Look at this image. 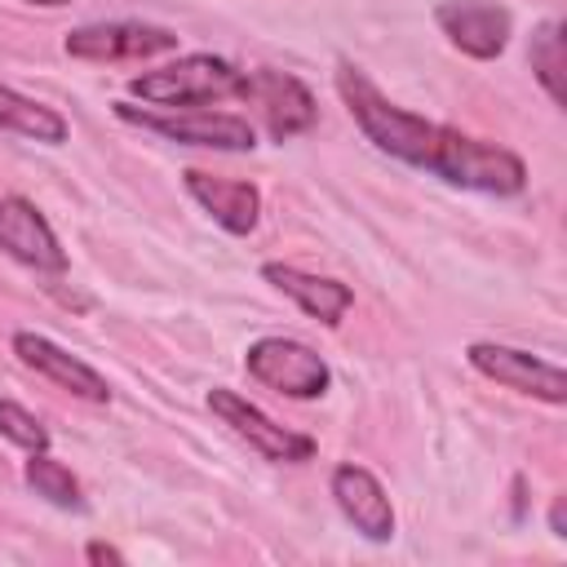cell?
I'll return each mask as SVG.
<instances>
[{
  "label": "cell",
  "mask_w": 567,
  "mask_h": 567,
  "mask_svg": "<svg viewBox=\"0 0 567 567\" xmlns=\"http://www.w3.org/2000/svg\"><path fill=\"white\" fill-rule=\"evenodd\" d=\"M549 532L567 536V501L563 496H554V505H549Z\"/></svg>",
  "instance_id": "cell-20"
},
{
  "label": "cell",
  "mask_w": 567,
  "mask_h": 567,
  "mask_svg": "<svg viewBox=\"0 0 567 567\" xmlns=\"http://www.w3.org/2000/svg\"><path fill=\"white\" fill-rule=\"evenodd\" d=\"M434 22H439V31L465 58H478V62L501 58L505 44H509V35H514V18L496 0H443L434 9Z\"/></svg>",
  "instance_id": "cell-10"
},
{
  "label": "cell",
  "mask_w": 567,
  "mask_h": 567,
  "mask_svg": "<svg viewBox=\"0 0 567 567\" xmlns=\"http://www.w3.org/2000/svg\"><path fill=\"white\" fill-rule=\"evenodd\" d=\"M115 115L133 128H146L164 142L177 146H204V151H226L244 155L257 146V128L248 115L217 111V106H137V102H115Z\"/></svg>",
  "instance_id": "cell-2"
},
{
  "label": "cell",
  "mask_w": 567,
  "mask_h": 567,
  "mask_svg": "<svg viewBox=\"0 0 567 567\" xmlns=\"http://www.w3.org/2000/svg\"><path fill=\"white\" fill-rule=\"evenodd\" d=\"M235 97H239L244 106H252V120H257L252 128H261L270 142H292V137L310 133L315 120H319L315 93H310L297 75L275 71V66L244 71Z\"/></svg>",
  "instance_id": "cell-4"
},
{
  "label": "cell",
  "mask_w": 567,
  "mask_h": 567,
  "mask_svg": "<svg viewBox=\"0 0 567 567\" xmlns=\"http://www.w3.org/2000/svg\"><path fill=\"white\" fill-rule=\"evenodd\" d=\"M84 563H93V567H124V554L115 549V545H106V540H89L84 545Z\"/></svg>",
  "instance_id": "cell-19"
},
{
  "label": "cell",
  "mask_w": 567,
  "mask_h": 567,
  "mask_svg": "<svg viewBox=\"0 0 567 567\" xmlns=\"http://www.w3.org/2000/svg\"><path fill=\"white\" fill-rule=\"evenodd\" d=\"M27 4H44V9H62V4H71V0H27Z\"/></svg>",
  "instance_id": "cell-21"
},
{
  "label": "cell",
  "mask_w": 567,
  "mask_h": 567,
  "mask_svg": "<svg viewBox=\"0 0 567 567\" xmlns=\"http://www.w3.org/2000/svg\"><path fill=\"white\" fill-rule=\"evenodd\" d=\"M22 478H27V483H31V492H35V496H44L49 505H58V509H84L80 478H75L58 456H49V447L27 456Z\"/></svg>",
  "instance_id": "cell-17"
},
{
  "label": "cell",
  "mask_w": 567,
  "mask_h": 567,
  "mask_svg": "<svg viewBox=\"0 0 567 567\" xmlns=\"http://www.w3.org/2000/svg\"><path fill=\"white\" fill-rule=\"evenodd\" d=\"M13 354H18L31 372H40L44 381H53L58 390H66V394H75V399H84V403H111L106 377H102L93 363H84L80 354H71V350H62L58 341H49L44 332H13Z\"/></svg>",
  "instance_id": "cell-12"
},
{
  "label": "cell",
  "mask_w": 567,
  "mask_h": 567,
  "mask_svg": "<svg viewBox=\"0 0 567 567\" xmlns=\"http://www.w3.org/2000/svg\"><path fill=\"white\" fill-rule=\"evenodd\" d=\"M261 279L275 284L284 297H292L310 319H319L323 328H337L346 319V310L354 306V292L350 284L332 279V275H310L301 266H288V261H266L261 266Z\"/></svg>",
  "instance_id": "cell-14"
},
{
  "label": "cell",
  "mask_w": 567,
  "mask_h": 567,
  "mask_svg": "<svg viewBox=\"0 0 567 567\" xmlns=\"http://www.w3.org/2000/svg\"><path fill=\"white\" fill-rule=\"evenodd\" d=\"M337 93L350 120L359 124V133L390 159H403L421 173H434L447 186L478 190V195H518L527 186V164L509 146L470 137L452 124L425 120L390 102L354 62H337Z\"/></svg>",
  "instance_id": "cell-1"
},
{
  "label": "cell",
  "mask_w": 567,
  "mask_h": 567,
  "mask_svg": "<svg viewBox=\"0 0 567 567\" xmlns=\"http://www.w3.org/2000/svg\"><path fill=\"white\" fill-rule=\"evenodd\" d=\"M239 66L217 53H182L164 66H151L128 80V93L146 106H213L235 97Z\"/></svg>",
  "instance_id": "cell-3"
},
{
  "label": "cell",
  "mask_w": 567,
  "mask_h": 567,
  "mask_svg": "<svg viewBox=\"0 0 567 567\" xmlns=\"http://www.w3.org/2000/svg\"><path fill=\"white\" fill-rule=\"evenodd\" d=\"M332 487V501L337 509L346 514V523L372 540V545H385L394 536V505H390V492L381 487V478L368 470V465H354V461H341L328 478Z\"/></svg>",
  "instance_id": "cell-11"
},
{
  "label": "cell",
  "mask_w": 567,
  "mask_h": 567,
  "mask_svg": "<svg viewBox=\"0 0 567 567\" xmlns=\"http://www.w3.org/2000/svg\"><path fill=\"white\" fill-rule=\"evenodd\" d=\"M0 252H9L13 261L40 275H66L71 266L49 217L27 195H0Z\"/></svg>",
  "instance_id": "cell-9"
},
{
  "label": "cell",
  "mask_w": 567,
  "mask_h": 567,
  "mask_svg": "<svg viewBox=\"0 0 567 567\" xmlns=\"http://www.w3.org/2000/svg\"><path fill=\"white\" fill-rule=\"evenodd\" d=\"M62 49L75 62H146L177 53V31L155 22H84L66 31Z\"/></svg>",
  "instance_id": "cell-8"
},
{
  "label": "cell",
  "mask_w": 567,
  "mask_h": 567,
  "mask_svg": "<svg viewBox=\"0 0 567 567\" xmlns=\"http://www.w3.org/2000/svg\"><path fill=\"white\" fill-rule=\"evenodd\" d=\"M527 58H532V75L540 80V89L549 93V102L563 106V102H567V84H563V75H567V53H563V22H558V18H545V22L532 31Z\"/></svg>",
  "instance_id": "cell-16"
},
{
  "label": "cell",
  "mask_w": 567,
  "mask_h": 567,
  "mask_svg": "<svg viewBox=\"0 0 567 567\" xmlns=\"http://www.w3.org/2000/svg\"><path fill=\"white\" fill-rule=\"evenodd\" d=\"M0 434L22 452H44L49 447V425L13 399H0Z\"/></svg>",
  "instance_id": "cell-18"
},
{
  "label": "cell",
  "mask_w": 567,
  "mask_h": 567,
  "mask_svg": "<svg viewBox=\"0 0 567 567\" xmlns=\"http://www.w3.org/2000/svg\"><path fill=\"white\" fill-rule=\"evenodd\" d=\"M182 186L226 235H252L257 230V221H261V190L252 182L204 173V168H186Z\"/></svg>",
  "instance_id": "cell-13"
},
{
  "label": "cell",
  "mask_w": 567,
  "mask_h": 567,
  "mask_svg": "<svg viewBox=\"0 0 567 567\" xmlns=\"http://www.w3.org/2000/svg\"><path fill=\"white\" fill-rule=\"evenodd\" d=\"M244 368L257 385L284 399H319L332 385V368L323 363V354L292 337H257L244 350Z\"/></svg>",
  "instance_id": "cell-5"
},
{
  "label": "cell",
  "mask_w": 567,
  "mask_h": 567,
  "mask_svg": "<svg viewBox=\"0 0 567 567\" xmlns=\"http://www.w3.org/2000/svg\"><path fill=\"white\" fill-rule=\"evenodd\" d=\"M208 412H213L230 434H239L252 452H261V456L275 461V465H301V461L315 456V439H310V434L279 425L275 416H266L257 403H248V399H244L239 390H230V385H213V390H208Z\"/></svg>",
  "instance_id": "cell-6"
},
{
  "label": "cell",
  "mask_w": 567,
  "mask_h": 567,
  "mask_svg": "<svg viewBox=\"0 0 567 567\" xmlns=\"http://www.w3.org/2000/svg\"><path fill=\"white\" fill-rule=\"evenodd\" d=\"M0 128L18 133V137H31V142H44V146H62L71 124L62 111H53L49 102H35L9 84H0Z\"/></svg>",
  "instance_id": "cell-15"
},
{
  "label": "cell",
  "mask_w": 567,
  "mask_h": 567,
  "mask_svg": "<svg viewBox=\"0 0 567 567\" xmlns=\"http://www.w3.org/2000/svg\"><path fill=\"white\" fill-rule=\"evenodd\" d=\"M465 363L478 377H487V381H496V385H505L514 394L540 399L549 408H563L567 403V377H563V368L549 363V359H540V354H532V350L501 346V341H470L465 346Z\"/></svg>",
  "instance_id": "cell-7"
}]
</instances>
